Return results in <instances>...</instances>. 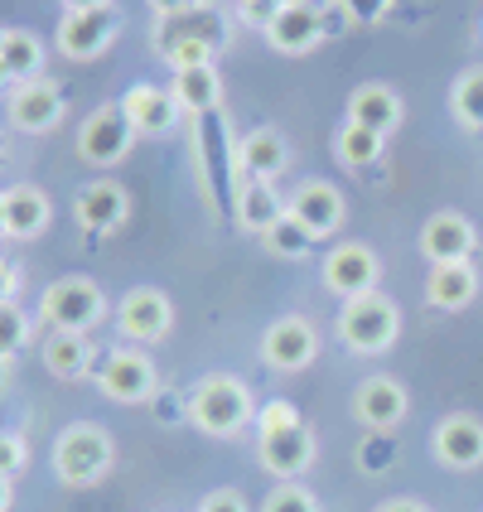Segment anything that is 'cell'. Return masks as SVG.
Instances as JSON below:
<instances>
[{
	"instance_id": "obj_1",
	"label": "cell",
	"mask_w": 483,
	"mask_h": 512,
	"mask_svg": "<svg viewBox=\"0 0 483 512\" xmlns=\"http://www.w3.org/2000/svg\"><path fill=\"white\" fill-rule=\"evenodd\" d=\"M252 416H256L252 392H247V382L232 377V372H208V377L194 382V392H189V421H194L203 435H213V440L242 435Z\"/></svg>"
},
{
	"instance_id": "obj_2",
	"label": "cell",
	"mask_w": 483,
	"mask_h": 512,
	"mask_svg": "<svg viewBox=\"0 0 483 512\" xmlns=\"http://www.w3.org/2000/svg\"><path fill=\"white\" fill-rule=\"evenodd\" d=\"M112 464H116L112 435L102 426H92V421H78V426H68L54 440V479L63 488L102 484L112 474Z\"/></svg>"
},
{
	"instance_id": "obj_3",
	"label": "cell",
	"mask_w": 483,
	"mask_h": 512,
	"mask_svg": "<svg viewBox=\"0 0 483 512\" xmlns=\"http://www.w3.org/2000/svg\"><path fill=\"white\" fill-rule=\"evenodd\" d=\"M401 334V310L392 295L372 290L358 300H343L339 310V343L353 353H387Z\"/></svg>"
},
{
	"instance_id": "obj_4",
	"label": "cell",
	"mask_w": 483,
	"mask_h": 512,
	"mask_svg": "<svg viewBox=\"0 0 483 512\" xmlns=\"http://www.w3.org/2000/svg\"><path fill=\"white\" fill-rule=\"evenodd\" d=\"M39 314L58 334H87V329H97L107 319V295L87 276H58L54 285H44Z\"/></svg>"
},
{
	"instance_id": "obj_5",
	"label": "cell",
	"mask_w": 483,
	"mask_h": 512,
	"mask_svg": "<svg viewBox=\"0 0 483 512\" xmlns=\"http://www.w3.org/2000/svg\"><path fill=\"white\" fill-rule=\"evenodd\" d=\"M5 112L20 136H49L68 116V97L49 78H29V83H15L5 92Z\"/></svg>"
},
{
	"instance_id": "obj_6",
	"label": "cell",
	"mask_w": 483,
	"mask_h": 512,
	"mask_svg": "<svg viewBox=\"0 0 483 512\" xmlns=\"http://www.w3.org/2000/svg\"><path fill=\"white\" fill-rule=\"evenodd\" d=\"M131 141H136V126L126 121L121 102H107L78 126V160H87L92 170H112L126 160Z\"/></svg>"
},
{
	"instance_id": "obj_7",
	"label": "cell",
	"mask_w": 483,
	"mask_h": 512,
	"mask_svg": "<svg viewBox=\"0 0 483 512\" xmlns=\"http://www.w3.org/2000/svg\"><path fill=\"white\" fill-rule=\"evenodd\" d=\"M116 329L131 343H160L174 329V305L160 285H131L116 300Z\"/></svg>"
},
{
	"instance_id": "obj_8",
	"label": "cell",
	"mask_w": 483,
	"mask_h": 512,
	"mask_svg": "<svg viewBox=\"0 0 483 512\" xmlns=\"http://www.w3.org/2000/svg\"><path fill=\"white\" fill-rule=\"evenodd\" d=\"M116 29L121 15L116 5H97V10H68L58 20V54L73 58V63H92L116 44Z\"/></svg>"
},
{
	"instance_id": "obj_9",
	"label": "cell",
	"mask_w": 483,
	"mask_h": 512,
	"mask_svg": "<svg viewBox=\"0 0 483 512\" xmlns=\"http://www.w3.org/2000/svg\"><path fill=\"white\" fill-rule=\"evenodd\" d=\"M319 281L324 290H334L339 300H358V295H372L377 281H382V261L368 242H339L329 247L324 266H319Z\"/></svg>"
},
{
	"instance_id": "obj_10",
	"label": "cell",
	"mask_w": 483,
	"mask_h": 512,
	"mask_svg": "<svg viewBox=\"0 0 483 512\" xmlns=\"http://www.w3.org/2000/svg\"><path fill=\"white\" fill-rule=\"evenodd\" d=\"M155 363L145 358L141 348H112L107 363L97 368V387L102 397H112L116 406H141L155 397Z\"/></svg>"
},
{
	"instance_id": "obj_11",
	"label": "cell",
	"mask_w": 483,
	"mask_h": 512,
	"mask_svg": "<svg viewBox=\"0 0 483 512\" xmlns=\"http://www.w3.org/2000/svg\"><path fill=\"white\" fill-rule=\"evenodd\" d=\"M319 353V334L305 314H281L266 334H261V363L271 372H305Z\"/></svg>"
},
{
	"instance_id": "obj_12",
	"label": "cell",
	"mask_w": 483,
	"mask_h": 512,
	"mask_svg": "<svg viewBox=\"0 0 483 512\" xmlns=\"http://www.w3.org/2000/svg\"><path fill=\"white\" fill-rule=\"evenodd\" d=\"M314 450H319V440H314V430L305 426V421H300V426H290V430H271V435H261V440H256L261 469H266V474H276L281 484H295V479L310 469Z\"/></svg>"
},
{
	"instance_id": "obj_13",
	"label": "cell",
	"mask_w": 483,
	"mask_h": 512,
	"mask_svg": "<svg viewBox=\"0 0 483 512\" xmlns=\"http://www.w3.org/2000/svg\"><path fill=\"white\" fill-rule=\"evenodd\" d=\"M474 247H479V232L474 223L455 213V208H440L430 213L426 228H421V256L430 266H450V261H474Z\"/></svg>"
},
{
	"instance_id": "obj_14",
	"label": "cell",
	"mask_w": 483,
	"mask_h": 512,
	"mask_svg": "<svg viewBox=\"0 0 483 512\" xmlns=\"http://www.w3.org/2000/svg\"><path fill=\"white\" fill-rule=\"evenodd\" d=\"M430 450H435V459H440L445 469H455V474L479 469L483 464V421L469 416V411L445 416V421L435 426V435H430Z\"/></svg>"
},
{
	"instance_id": "obj_15",
	"label": "cell",
	"mask_w": 483,
	"mask_h": 512,
	"mask_svg": "<svg viewBox=\"0 0 483 512\" xmlns=\"http://www.w3.org/2000/svg\"><path fill=\"white\" fill-rule=\"evenodd\" d=\"M285 213L319 242V237H329V232L343 228V213H348V208H343V194L329 184V179H305V184L290 194Z\"/></svg>"
},
{
	"instance_id": "obj_16",
	"label": "cell",
	"mask_w": 483,
	"mask_h": 512,
	"mask_svg": "<svg viewBox=\"0 0 483 512\" xmlns=\"http://www.w3.org/2000/svg\"><path fill=\"white\" fill-rule=\"evenodd\" d=\"M266 44L276 49V54H314L319 44H324V15H319V5H281L271 20H266Z\"/></svg>"
},
{
	"instance_id": "obj_17",
	"label": "cell",
	"mask_w": 483,
	"mask_h": 512,
	"mask_svg": "<svg viewBox=\"0 0 483 512\" xmlns=\"http://www.w3.org/2000/svg\"><path fill=\"white\" fill-rule=\"evenodd\" d=\"M131 213V194L116 184V179H87L83 189L73 194V218L83 232H116Z\"/></svg>"
},
{
	"instance_id": "obj_18",
	"label": "cell",
	"mask_w": 483,
	"mask_h": 512,
	"mask_svg": "<svg viewBox=\"0 0 483 512\" xmlns=\"http://www.w3.org/2000/svg\"><path fill=\"white\" fill-rule=\"evenodd\" d=\"M406 411H411V397L397 377H368L353 392V416L368 430H397L406 421Z\"/></svg>"
},
{
	"instance_id": "obj_19",
	"label": "cell",
	"mask_w": 483,
	"mask_h": 512,
	"mask_svg": "<svg viewBox=\"0 0 483 512\" xmlns=\"http://www.w3.org/2000/svg\"><path fill=\"white\" fill-rule=\"evenodd\" d=\"M184 39L213 44V49L223 54V49H228V20H223V10L199 0L194 10H184V15H174V20H155V49H160V54H165L170 44H184Z\"/></svg>"
},
{
	"instance_id": "obj_20",
	"label": "cell",
	"mask_w": 483,
	"mask_h": 512,
	"mask_svg": "<svg viewBox=\"0 0 483 512\" xmlns=\"http://www.w3.org/2000/svg\"><path fill=\"white\" fill-rule=\"evenodd\" d=\"M290 165V145L276 126H256L247 131L242 141H237V170L242 179H252V184H276Z\"/></svg>"
},
{
	"instance_id": "obj_21",
	"label": "cell",
	"mask_w": 483,
	"mask_h": 512,
	"mask_svg": "<svg viewBox=\"0 0 483 512\" xmlns=\"http://www.w3.org/2000/svg\"><path fill=\"white\" fill-rule=\"evenodd\" d=\"M116 102H121L126 121L136 126V136H170L174 121H179V102H174L170 87H155V83L126 87Z\"/></svg>"
},
{
	"instance_id": "obj_22",
	"label": "cell",
	"mask_w": 483,
	"mask_h": 512,
	"mask_svg": "<svg viewBox=\"0 0 483 512\" xmlns=\"http://www.w3.org/2000/svg\"><path fill=\"white\" fill-rule=\"evenodd\" d=\"M348 121H353V126H368L372 136L387 141L401 121H406V107H401L397 87L363 83V87H353V97H348Z\"/></svg>"
},
{
	"instance_id": "obj_23",
	"label": "cell",
	"mask_w": 483,
	"mask_h": 512,
	"mask_svg": "<svg viewBox=\"0 0 483 512\" xmlns=\"http://www.w3.org/2000/svg\"><path fill=\"white\" fill-rule=\"evenodd\" d=\"M0 194H5V237L29 242V237H39V232L49 228L54 203H49V194H44L39 184H10V189H0Z\"/></svg>"
},
{
	"instance_id": "obj_24",
	"label": "cell",
	"mask_w": 483,
	"mask_h": 512,
	"mask_svg": "<svg viewBox=\"0 0 483 512\" xmlns=\"http://www.w3.org/2000/svg\"><path fill=\"white\" fill-rule=\"evenodd\" d=\"M474 295H479V271H474V261L430 266V276H426V305L430 310H445V314L469 310Z\"/></svg>"
},
{
	"instance_id": "obj_25",
	"label": "cell",
	"mask_w": 483,
	"mask_h": 512,
	"mask_svg": "<svg viewBox=\"0 0 483 512\" xmlns=\"http://www.w3.org/2000/svg\"><path fill=\"white\" fill-rule=\"evenodd\" d=\"M170 92H174V102H179V112L184 116L218 112V107H223V78H218V63H208V68H174Z\"/></svg>"
},
{
	"instance_id": "obj_26",
	"label": "cell",
	"mask_w": 483,
	"mask_h": 512,
	"mask_svg": "<svg viewBox=\"0 0 483 512\" xmlns=\"http://www.w3.org/2000/svg\"><path fill=\"white\" fill-rule=\"evenodd\" d=\"M232 213H237V228L252 232V237H266L285 218V203L271 184H252L242 179V189L232 194Z\"/></svg>"
},
{
	"instance_id": "obj_27",
	"label": "cell",
	"mask_w": 483,
	"mask_h": 512,
	"mask_svg": "<svg viewBox=\"0 0 483 512\" xmlns=\"http://www.w3.org/2000/svg\"><path fill=\"white\" fill-rule=\"evenodd\" d=\"M44 39L34 34V29H5V44H0V63H5V73L15 78V83H29V78H39L44 73Z\"/></svg>"
},
{
	"instance_id": "obj_28",
	"label": "cell",
	"mask_w": 483,
	"mask_h": 512,
	"mask_svg": "<svg viewBox=\"0 0 483 512\" xmlns=\"http://www.w3.org/2000/svg\"><path fill=\"white\" fill-rule=\"evenodd\" d=\"M44 368L63 377V382H73V377H83L92 368V343L87 334H58L49 329V339H44Z\"/></svg>"
},
{
	"instance_id": "obj_29",
	"label": "cell",
	"mask_w": 483,
	"mask_h": 512,
	"mask_svg": "<svg viewBox=\"0 0 483 512\" xmlns=\"http://www.w3.org/2000/svg\"><path fill=\"white\" fill-rule=\"evenodd\" d=\"M382 136H372L368 126H353V121H343L339 136H334V155H339L343 170H372L377 160H382Z\"/></svg>"
},
{
	"instance_id": "obj_30",
	"label": "cell",
	"mask_w": 483,
	"mask_h": 512,
	"mask_svg": "<svg viewBox=\"0 0 483 512\" xmlns=\"http://www.w3.org/2000/svg\"><path fill=\"white\" fill-rule=\"evenodd\" d=\"M450 112L464 131H483V63L479 68H464L455 78V92H450Z\"/></svg>"
},
{
	"instance_id": "obj_31",
	"label": "cell",
	"mask_w": 483,
	"mask_h": 512,
	"mask_svg": "<svg viewBox=\"0 0 483 512\" xmlns=\"http://www.w3.org/2000/svg\"><path fill=\"white\" fill-rule=\"evenodd\" d=\"M261 242H266V247H271V252L276 256H305L314 247V237L305 228H300V223H295V218H290V213H285L281 223H276V228L266 232V237H261Z\"/></svg>"
},
{
	"instance_id": "obj_32",
	"label": "cell",
	"mask_w": 483,
	"mask_h": 512,
	"mask_svg": "<svg viewBox=\"0 0 483 512\" xmlns=\"http://www.w3.org/2000/svg\"><path fill=\"white\" fill-rule=\"evenodd\" d=\"M261 512H319V498L305 484H276L261 498Z\"/></svg>"
},
{
	"instance_id": "obj_33",
	"label": "cell",
	"mask_w": 483,
	"mask_h": 512,
	"mask_svg": "<svg viewBox=\"0 0 483 512\" xmlns=\"http://www.w3.org/2000/svg\"><path fill=\"white\" fill-rule=\"evenodd\" d=\"M29 339V319L15 300H0V358H10Z\"/></svg>"
},
{
	"instance_id": "obj_34",
	"label": "cell",
	"mask_w": 483,
	"mask_h": 512,
	"mask_svg": "<svg viewBox=\"0 0 483 512\" xmlns=\"http://www.w3.org/2000/svg\"><path fill=\"white\" fill-rule=\"evenodd\" d=\"M165 63H170V68H208V63H218V49H213V44H199V39H184V44H170V49H165Z\"/></svg>"
},
{
	"instance_id": "obj_35",
	"label": "cell",
	"mask_w": 483,
	"mask_h": 512,
	"mask_svg": "<svg viewBox=\"0 0 483 512\" xmlns=\"http://www.w3.org/2000/svg\"><path fill=\"white\" fill-rule=\"evenodd\" d=\"M290 426H300V411H295L285 397L256 406V430H261V435H271V430H290Z\"/></svg>"
},
{
	"instance_id": "obj_36",
	"label": "cell",
	"mask_w": 483,
	"mask_h": 512,
	"mask_svg": "<svg viewBox=\"0 0 483 512\" xmlns=\"http://www.w3.org/2000/svg\"><path fill=\"white\" fill-rule=\"evenodd\" d=\"M392 5H397V0H339V10L353 20V25H377V20H387Z\"/></svg>"
},
{
	"instance_id": "obj_37",
	"label": "cell",
	"mask_w": 483,
	"mask_h": 512,
	"mask_svg": "<svg viewBox=\"0 0 483 512\" xmlns=\"http://www.w3.org/2000/svg\"><path fill=\"white\" fill-rule=\"evenodd\" d=\"M25 469H29V445L20 435H0V474L15 479V474H25Z\"/></svg>"
},
{
	"instance_id": "obj_38",
	"label": "cell",
	"mask_w": 483,
	"mask_h": 512,
	"mask_svg": "<svg viewBox=\"0 0 483 512\" xmlns=\"http://www.w3.org/2000/svg\"><path fill=\"white\" fill-rule=\"evenodd\" d=\"M199 512H247V498L237 488H213V493H203Z\"/></svg>"
},
{
	"instance_id": "obj_39",
	"label": "cell",
	"mask_w": 483,
	"mask_h": 512,
	"mask_svg": "<svg viewBox=\"0 0 483 512\" xmlns=\"http://www.w3.org/2000/svg\"><path fill=\"white\" fill-rule=\"evenodd\" d=\"M237 10H242V20H252L256 29H266V20L281 10V0H237Z\"/></svg>"
},
{
	"instance_id": "obj_40",
	"label": "cell",
	"mask_w": 483,
	"mask_h": 512,
	"mask_svg": "<svg viewBox=\"0 0 483 512\" xmlns=\"http://www.w3.org/2000/svg\"><path fill=\"white\" fill-rule=\"evenodd\" d=\"M150 10H155V20H174V15H184V10H194L199 0H145Z\"/></svg>"
},
{
	"instance_id": "obj_41",
	"label": "cell",
	"mask_w": 483,
	"mask_h": 512,
	"mask_svg": "<svg viewBox=\"0 0 483 512\" xmlns=\"http://www.w3.org/2000/svg\"><path fill=\"white\" fill-rule=\"evenodd\" d=\"M15 290H20V266L0 256V300H15Z\"/></svg>"
},
{
	"instance_id": "obj_42",
	"label": "cell",
	"mask_w": 483,
	"mask_h": 512,
	"mask_svg": "<svg viewBox=\"0 0 483 512\" xmlns=\"http://www.w3.org/2000/svg\"><path fill=\"white\" fill-rule=\"evenodd\" d=\"M377 512H426V503H416V498H392V503H382Z\"/></svg>"
},
{
	"instance_id": "obj_43",
	"label": "cell",
	"mask_w": 483,
	"mask_h": 512,
	"mask_svg": "<svg viewBox=\"0 0 483 512\" xmlns=\"http://www.w3.org/2000/svg\"><path fill=\"white\" fill-rule=\"evenodd\" d=\"M58 5H63V15H68V10H97V5H112V0H58Z\"/></svg>"
},
{
	"instance_id": "obj_44",
	"label": "cell",
	"mask_w": 483,
	"mask_h": 512,
	"mask_svg": "<svg viewBox=\"0 0 483 512\" xmlns=\"http://www.w3.org/2000/svg\"><path fill=\"white\" fill-rule=\"evenodd\" d=\"M10 493H15V488H10V479L0 474V512H10Z\"/></svg>"
},
{
	"instance_id": "obj_45",
	"label": "cell",
	"mask_w": 483,
	"mask_h": 512,
	"mask_svg": "<svg viewBox=\"0 0 483 512\" xmlns=\"http://www.w3.org/2000/svg\"><path fill=\"white\" fill-rule=\"evenodd\" d=\"M0 87H15V78L5 73V63H0Z\"/></svg>"
},
{
	"instance_id": "obj_46",
	"label": "cell",
	"mask_w": 483,
	"mask_h": 512,
	"mask_svg": "<svg viewBox=\"0 0 483 512\" xmlns=\"http://www.w3.org/2000/svg\"><path fill=\"white\" fill-rule=\"evenodd\" d=\"M0 237H5V194H0Z\"/></svg>"
},
{
	"instance_id": "obj_47",
	"label": "cell",
	"mask_w": 483,
	"mask_h": 512,
	"mask_svg": "<svg viewBox=\"0 0 483 512\" xmlns=\"http://www.w3.org/2000/svg\"><path fill=\"white\" fill-rule=\"evenodd\" d=\"M281 5H314V0H281Z\"/></svg>"
},
{
	"instance_id": "obj_48",
	"label": "cell",
	"mask_w": 483,
	"mask_h": 512,
	"mask_svg": "<svg viewBox=\"0 0 483 512\" xmlns=\"http://www.w3.org/2000/svg\"><path fill=\"white\" fill-rule=\"evenodd\" d=\"M0 44H5V29H0Z\"/></svg>"
}]
</instances>
